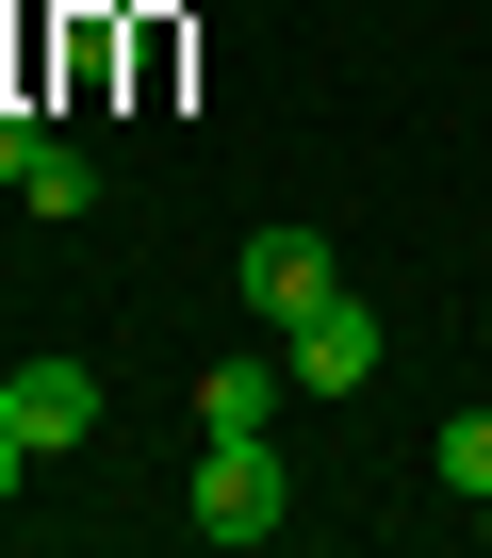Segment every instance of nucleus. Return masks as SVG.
Here are the masks:
<instances>
[{
  "instance_id": "f257e3e1",
  "label": "nucleus",
  "mask_w": 492,
  "mask_h": 558,
  "mask_svg": "<svg viewBox=\"0 0 492 558\" xmlns=\"http://www.w3.org/2000/svg\"><path fill=\"white\" fill-rule=\"evenodd\" d=\"M280 444H197V542H280Z\"/></svg>"
},
{
  "instance_id": "f03ea898",
  "label": "nucleus",
  "mask_w": 492,
  "mask_h": 558,
  "mask_svg": "<svg viewBox=\"0 0 492 558\" xmlns=\"http://www.w3.org/2000/svg\"><path fill=\"white\" fill-rule=\"evenodd\" d=\"M280 362H296V395H361V378H378V313H361V296H312V313L280 329Z\"/></svg>"
},
{
  "instance_id": "7ed1b4c3",
  "label": "nucleus",
  "mask_w": 492,
  "mask_h": 558,
  "mask_svg": "<svg viewBox=\"0 0 492 558\" xmlns=\"http://www.w3.org/2000/svg\"><path fill=\"white\" fill-rule=\"evenodd\" d=\"M0 427H17L34 460H66V444L99 427V378H83V362H17V378H0Z\"/></svg>"
},
{
  "instance_id": "20e7f679",
  "label": "nucleus",
  "mask_w": 492,
  "mask_h": 558,
  "mask_svg": "<svg viewBox=\"0 0 492 558\" xmlns=\"http://www.w3.org/2000/svg\"><path fill=\"white\" fill-rule=\"evenodd\" d=\"M312 296H345V279H329V246H312V230H246V313H263V329H296Z\"/></svg>"
},
{
  "instance_id": "39448f33",
  "label": "nucleus",
  "mask_w": 492,
  "mask_h": 558,
  "mask_svg": "<svg viewBox=\"0 0 492 558\" xmlns=\"http://www.w3.org/2000/svg\"><path fill=\"white\" fill-rule=\"evenodd\" d=\"M280 395H296V362H213V378H197V444H263Z\"/></svg>"
},
{
  "instance_id": "423d86ee",
  "label": "nucleus",
  "mask_w": 492,
  "mask_h": 558,
  "mask_svg": "<svg viewBox=\"0 0 492 558\" xmlns=\"http://www.w3.org/2000/svg\"><path fill=\"white\" fill-rule=\"evenodd\" d=\"M17 197H34L50 230H83V214H99V165H83V148H34V165H17Z\"/></svg>"
},
{
  "instance_id": "0eeeda50",
  "label": "nucleus",
  "mask_w": 492,
  "mask_h": 558,
  "mask_svg": "<svg viewBox=\"0 0 492 558\" xmlns=\"http://www.w3.org/2000/svg\"><path fill=\"white\" fill-rule=\"evenodd\" d=\"M443 493H459V509H492V411H459V427H443Z\"/></svg>"
},
{
  "instance_id": "6e6552de",
  "label": "nucleus",
  "mask_w": 492,
  "mask_h": 558,
  "mask_svg": "<svg viewBox=\"0 0 492 558\" xmlns=\"http://www.w3.org/2000/svg\"><path fill=\"white\" fill-rule=\"evenodd\" d=\"M34 148H50V132H34V116H0V197H17V165H34Z\"/></svg>"
},
{
  "instance_id": "1a4fd4ad",
  "label": "nucleus",
  "mask_w": 492,
  "mask_h": 558,
  "mask_svg": "<svg viewBox=\"0 0 492 558\" xmlns=\"http://www.w3.org/2000/svg\"><path fill=\"white\" fill-rule=\"evenodd\" d=\"M17 476H34V444H17V427H0V509H17Z\"/></svg>"
},
{
  "instance_id": "9d476101",
  "label": "nucleus",
  "mask_w": 492,
  "mask_h": 558,
  "mask_svg": "<svg viewBox=\"0 0 492 558\" xmlns=\"http://www.w3.org/2000/svg\"><path fill=\"white\" fill-rule=\"evenodd\" d=\"M476 525H492V509H476Z\"/></svg>"
}]
</instances>
